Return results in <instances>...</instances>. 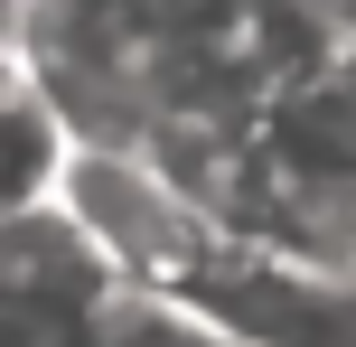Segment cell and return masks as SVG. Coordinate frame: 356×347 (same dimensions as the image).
I'll use <instances>...</instances> for the list:
<instances>
[{
    "label": "cell",
    "instance_id": "cell-1",
    "mask_svg": "<svg viewBox=\"0 0 356 347\" xmlns=\"http://www.w3.org/2000/svg\"><path fill=\"white\" fill-rule=\"evenodd\" d=\"M56 216L104 254V273L122 291H178L197 263L216 254L225 225L207 207H188L160 179V160L131 141H75L66 169H56Z\"/></svg>",
    "mask_w": 356,
    "mask_h": 347
},
{
    "label": "cell",
    "instance_id": "cell-2",
    "mask_svg": "<svg viewBox=\"0 0 356 347\" xmlns=\"http://www.w3.org/2000/svg\"><path fill=\"white\" fill-rule=\"evenodd\" d=\"M169 300H188L225 347H356V273L291 244L216 235V254Z\"/></svg>",
    "mask_w": 356,
    "mask_h": 347
},
{
    "label": "cell",
    "instance_id": "cell-3",
    "mask_svg": "<svg viewBox=\"0 0 356 347\" xmlns=\"http://www.w3.org/2000/svg\"><path fill=\"white\" fill-rule=\"evenodd\" d=\"M66 150H75V131L56 122V104L38 94V75L19 66V56H0V216L47 207Z\"/></svg>",
    "mask_w": 356,
    "mask_h": 347
},
{
    "label": "cell",
    "instance_id": "cell-4",
    "mask_svg": "<svg viewBox=\"0 0 356 347\" xmlns=\"http://www.w3.org/2000/svg\"><path fill=\"white\" fill-rule=\"evenodd\" d=\"M19 29H29V0H0V56H19Z\"/></svg>",
    "mask_w": 356,
    "mask_h": 347
}]
</instances>
